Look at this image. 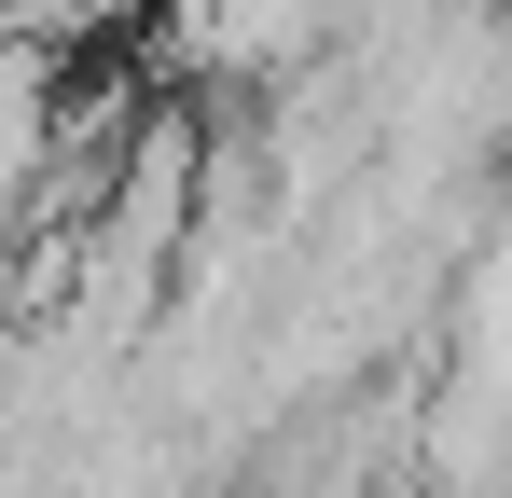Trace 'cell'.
Here are the masks:
<instances>
[{
    "mask_svg": "<svg viewBox=\"0 0 512 498\" xmlns=\"http://www.w3.org/2000/svg\"><path fill=\"white\" fill-rule=\"evenodd\" d=\"M360 0H153V70L167 83H208V97H277L291 70H319L346 42Z\"/></svg>",
    "mask_w": 512,
    "mask_h": 498,
    "instance_id": "6da1fadb",
    "label": "cell"
}]
</instances>
